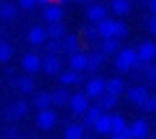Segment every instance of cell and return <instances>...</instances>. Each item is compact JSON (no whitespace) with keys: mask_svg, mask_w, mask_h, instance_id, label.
Here are the masks:
<instances>
[{"mask_svg":"<svg viewBox=\"0 0 156 139\" xmlns=\"http://www.w3.org/2000/svg\"><path fill=\"white\" fill-rule=\"evenodd\" d=\"M139 64H143V62H139V58H137V49H120L118 54H115V69L120 71V73H130L135 66H139Z\"/></svg>","mask_w":156,"mask_h":139,"instance_id":"6da1fadb","label":"cell"},{"mask_svg":"<svg viewBox=\"0 0 156 139\" xmlns=\"http://www.w3.org/2000/svg\"><path fill=\"white\" fill-rule=\"evenodd\" d=\"M58 124V113L47 107V109H39V116H37V126L41 130H51L54 126Z\"/></svg>","mask_w":156,"mask_h":139,"instance_id":"7a4b0ae2","label":"cell"},{"mask_svg":"<svg viewBox=\"0 0 156 139\" xmlns=\"http://www.w3.org/2000/svg\"><path fill=\"white\" fill-rule=\"evenodd\" d=\"M69 107H71L73 113L83 116V113L88 111V107H90V98H88V94H86V92H77V94H73V96L69 98Z\"/></svg>","mask_w":156,"mask_h":139,"instance_id":"3957f363","label":"cell"},{"mask_svg":"<svg viewBox=\"0 0 156 139\" xmlns=\"http://www.w3.org/2000/svg\"><path fill=\"white\" fill-rule=\"evenodd\" d=\"M105 90H107V81L103 77H90L86 81V94H88V98H98L101 94H105Z\"/></svg>","mask_w":156,"mask_h":139,"instance_id":"277c9868","label":"cell"},{"mask_svg":"<svg viewBox=\"0 0 156 139\" xmlns=\"http://www.w3.org/2000/svg\"><path fill=\"white\" fill-rule=\"evenodd\" d=\"M137 58H139V62H143V64L154 62V60H156V43H154V41H143V43L137 47Z\"/></svg>","mask_w":156,"mask_h":139,"instance_id":"5b68a950","label":"cell"},{"mask_svg":"<svg viewBox=\"0 0 156 139\" xmlns=\"http://www.w3.org/2000/svg\"><path fill=\"white\" fill-rule=\"evenodd\" d=\"M41 64H43V58L39 54H26L22 58V69L28 73V75H34L41 71Z\"/></svg>","mask_w":156,"mask_h":139,"instance_id":"8992f818","label":"cell"},{"mask_svg":"<svg viewBox=\"0 0 156 139\" xmlns=\"http://www.w3.org/2000/svg\"><path fill=\"white\" fill-rule=\"evenodd\" d=\"M60 69H62V62H60V58H58L56 54H47V58H43L41 71H43L45 75L54 77V75H58V73H60Z\"/></svg>","mask_w":156,"mask_h":139,"instance_id":"52a82bcc","label":"cell"},{"mask_svg":"<svg viewBox=\"0 0 156 139\" xmlns=\"http://www.w3.org/2000/svg\"><path fill=\"white\" fill-rule=\"evenodd\" d=\"M43 17H45L47 24H56V22H62L64 11H62V7H60L58 2H49V5H45V9H43Z\"/></svg>","mask_w":156,"mask_h":139,"instance_id":"ba28073f","label":"cell"},{"mask_svg":"<svg viewBox=\"0 0 156 139\" xmlns=\"http://www.w3.org/2000/svg\"><path fill=\"white\" fill-rule=\"evenodd\" d=\"M69 66L77 73H83L88 71V54H83L81 49L75 52V54H69Z\"/></svg>","mask_w":156,"mask_h":139,"instance_id":"9c48e42d","label":"cell"},{"mask_svg":"<svg viewBox=\"0 0 156 139\" xmlns=\"http://www.w3.org/2000/svg\"><path fill=\"white\" fill-rule=\"evenodd\" d=\"M81 49V43H79V37L77 34H64L60 39V52L64 54H75Z\"/></svg>","mask_w":156,"mask_h":139,"instance_id":"30bf717a","label":"cell"},{"mask_svg":"<svg viewBox=\"0 0 156 139\" xmlns=\"http://www.w3.org/2000/svg\"><path fill=\"white\" fill-rule=\"evenodd\" d=\"M147 96H150V92H147L145 86H133V88L128 90V101H130L133 105H137V107H143V103H145Z\"/></svg>","mask_w":156,"mask_h":139,"instance_id":"8fae6325","label":"cell"},{"mask_svg":"<svg viewBox=\"0 0 156 139\" xmlns=\"http://www.w3.org/2000/svg\"><path fill=\"white\" fill-rule=\"evenodd\" d=\"M128 128H130V137H133V139H147V137H150V126H147V122L141 120V118L135 120Z\"/></svg>","mask_w":156,"mask_h":139,"instance_id":"7c38bea8","label":"cell"},{"mask_svg":"<svg viewBox=\"0 0 156 139\" xmlns=\"http://www.w3.org/2000/svg\"><path fill=\"white\" fill-rule=\"evenodd\" d=\"M45 41H47V30L43 28V26H32L30 30H28V43L30 45H45Z\"/></svg>","mask_w":156,"mask_h":139,"instance_id":"4fadbf2b","label":"cell"},{"mask_svg":"<svg viewBox=\"0 0 156 139\" xmlns=\"http://www.w3.org/2000/svg\"><path fill=\"white\" fill-rule=\"evenodd\" d=\"M58 75H60V84H62V86L83 84V73H77V71H73V69H69V71H60Z\"/></svg>","mask_w":156,"mask_h":139,"instance_id":"5bb4252c","label":"cell"},{"mask_svg":"<svg viewBox=\"0 0 156 139\" xmlns=\"http://www.w3.org/2000/svg\"><path fill=\"white\" fill-rule=\"evenodd\" d=\"M86 15H88V22H90V24H98L101 20L107 17V7H105V5H92Z\"/></svg>","mask_w":156,"mask_h":139,"instance_id":"9a60e30c","label":"cell"},{"mask_svg":"<svg viewBox=\"0 0 156 139\" xmlns=\"http://www.w3.org/2000/svg\"><path fill=\"white\" fill-rule=\"evenodd\" d=\"M101 52H103L105 56L118 54V52H120V39H115V37H107V39H101Z\"/></svg>","mask_w":156,"mask_h":139,"instance_id":"2e32d148","label":"cell"},{"mask_svg":"<svg viewBox=\"0 0 156 139\" xmlns=\"http://www.w3.org/2000/svg\"><path fill=\"white\" fill-rule=\"evenodd\" d=\"M113 26H115V20H109V17H105V20H101V22L96 24V30H98V37H101V39H107V37H113Z\"/></svg>","mask_w":156,"mask_h":139,"instance_id":"e0dca14e","label":"cell"},{"mask_svg":"<svg viewBox=\"0 0 156 139\" xmlns=\"http://www.w3.org/2000/svg\"><path fill=\"white\" fill-rule=\"evenodd\" d=\"M69 98H71V94H69L66 86H64V88H58V90L51 92V105H56V107H64V105H69Z\"/></svg>","mask_w":156,"mask_h":139,"instance_id":"ac0fdd59","label":"cell"},{"mask_svg":"<svg viewBox=\"0 0 156 139\" xmlns=\"http://www.w3.org/2000/svg\"><path fill=\"white\" fill-rule=\"evenodd\" d=\"M94 130L98 135H111V116L109 113H103L96 122H94Z\"/></svg>","mask_w":156,"mask_h":139,"instance_id":"d6986e66","label":"cell"},{"mask_svg":"<svg viewBox=\"0 0 156 139\" xmlns=\"http://www.w3.org/2000/svg\"><path fill=\"white\" fill-rule=\"evenodd\" d=\"M105 111L98 107V105H94V107H88V111L83 113V126H94V122L103 116Z\"/></svg>","mask_w":156,"mask_h":139,"instance_id":"ffe728a7","label":"cell"},{"mask_svg":"<svg viewBox=\"0 0 156 139\" xmlns=\"http://www.w3.org/2000/svg\"><path fill=\"white\" fill-rule=\"evenodd\" d=\"M105 54L98 49V52H92L90 56H88V71H98L101 66H103V62H105Z\"/></svg>","mask_w":156,"mask_h":139,"instance_id":"44dd1931","label":"cell"},{"mask_svg":"<svg viewBox=\"0 0 156 139\" xmlns=\"http://www.w3.org/2000/svg\"><path fill=\"white\" fill-rule=\"evenodd\" d=\"M47 39H56V41H60L64 34H66V28L62 26V22H56V24H49L47 28Z\"/></svg>","mask_w":156,"mask_h":139,"instance_id":"7402d4cb","label":"cell"},{"mask_svg":"<svg viewBox=\"0 0 156 139\" xmlns=\"http://www.w3.org/2000/svg\"><path fill=\"white\" fill-rule=\"evenodd\" d=\"M124 79H120V77H113V79H109L107 81V90L105 92H109V94H113V96H120L122 92H124Z\"/></svg>","mask_w":156,"mask_h":139,"instance_id":"603a6c76","label":"cell"},{"mask_svg":"<svg viewBox=\"0 0 156 139\" xmlns=\"http://www.w3.org/2000/svg\"><path fill=\"white\" fill-rule=\"evenodd\" d=\"M115 105H118V96H113V94H109V92H105V94L98 96V107H101L103 111H109V109H113Z\"/></svg>","mask_w":156,"mask_h":139,"instance_id":"cb8c5ba5","label":"cell"},{"mask_svg":"<svg viewBox=\"0 0 156 139\" xmlns=\"http://www.w3.org/2000/svg\"><path fill=\"white\" fill-rule=\"evenodd\" d=\"M111 11L115 15H128L130 13V2L128 0H111Z\"/></svg>","mask_w":156,"mask_h":139,"instance_id":"d4e9b609","label":"cell"},{"mask_svg":"<svg viewBox=\"0 0 156 139\" xmlns=\"http://www.w3.org/2000/svg\"><path fill=\"white\" fill-rule=\"evenodd\" d=\"M15 84H17V88L22 90V94H32V92H34V79H32L30 75H26V77H20Z\"/></svg>","mask_w":156,"mask_h":139,"instance_id":"484cf974","label":"cell"},{"mask_svg":"<svg viewBox=\"0 0 156 139\" xmlns=\"http://www.w3.org/2000/svg\"><path fill=\"white\" fill-rule=\"evenodd\" d=\"M34 107L37 109L51 107V92H39V94H34Z\"/></svg>","mask_w":156,"mask_h":139,"instance_id":"4316f807","label":"cell"},{"mask_svg":"<svg viewBox=\"0 0 156 139\" xmlns=\"http://www.w3.org/2000/svg\"><path fill=\"white\" fill-rule=\"evenodd\" d=\"M17 9L11 5V2H0V20H5V22H11L15 17Z\"/></svg>","mask_w":156,"mask_h":139,"instance_id":"83f0119b","label":"cell"},{"mask_svg":"<svg viewBox=\"0 0 156 139\" xmlns=\"http://www.w3.org/2000/svg\"><path fill=\"white\" fill-rule=\"evenodd\" d=\"M64 139H83V126L79 124H69L64 128Z\"/></svg>","mask_w":156,"mask_h":139,"instance_id":"f1b7e54d","label":"cell"},{"mask_svg":"<svg viewBox=\"0 0 156 139\" xmlns=\"http://www.w3.org/2000/svg\"><path fill=\"white\" fill-rule=\"evenodd\" d=\"M83 39L88 41V43H98V30H96V24L92 26V24H88L86 28H83Z\"/></svg>","mask_w":156,"mask_h":139,"instance_id":"f546056e","label":"cell"},{"mask_svg":"<svg viewBox=\"0 0 156 139\" xmlns=\"http://www.w3.org/2000/svg\"><path fill=\"white\" fill-rule=\"evenodd\" d=\"M126 126H128V124H126L124 116H120V113L111 116V133H120V130H124Z\"/></svg>","mask_w":156,"mask_h":139,"instance_id":"4dcf8cb0","label":"cell"},{"mask_svg":"<svg viewBox=\"0 0 156 139\" xmlns=\"http://www.w3.org/2000/svg\"><path fill=\"white\" fill-rule=\"evenodd\" d=\"M13 58V45L11 43H0V62H9Z\"/></svg>","mask_w":156,"mask_h":139,"instance_id":"1f68e13d","label":"cell"},{"mask_svg":"<svg viewBox=\"0 0 156 139\" xmlns=\"http://www.w3.org/2000/svg\"><path fill=\"white\" fill-rule=\"evenodd\" d=\"M126 34H128V26H126L124 22H120V20H115V26H113V37L122 41V39H124Z\"/></svg>","mask_w":156,"mask_h":139,"instance_id":"d6a6232c","label":"cell"},{"mask_svg":"<svg viewBox=\"0 0 156 139\" xmlns=\"http://www.w3.org/2000/svg\"><path fill=\"white\" fill-rule=\"evenodd\" d=\"M143 75H145V79H147L152 86H156V64H154V62H150V64L143 69Z\"/></svg>","mask_w":156,"mask_h":139,"instance_id":"836d02e7","label":"cell"},{"mask_svg":"<svg viewBox=\"0 0 156 139\" xmlns=\"http://www.w3.org/2000/svg\"><path fill=\"white\" fill-rule=\"evenodd\" d=\"M43 47L47 49V54H58V52H60V41H56V39H47Z\"/></svg>","mask_w":156,"mask_h":139,"instance_id":"e575fe53","label":"cell"},{"mask_svg":"<svg viewBox=\"0 0 156 139\" xmlns=\"http://www.w3.org/2000/svg\"><path fill=\"white\" fill-rule=\"evenodd\" d=\"M143 109H145L147 113H156V94H150V96L145 98V103H143Z\"/></svg>","mask_w":156,"mask_h":139,"instance_id":"d590c367","label":"cell"},{"mask_svg":"<svg viewBox=\"0 0 156 139\" xmlns=\"http://www.w3.org/2000/svg\"><path fill=\"white\" fill-rule=\"evenodd\" d=\"M13 109H15L17 118H22V116H26V113H28V103H26V101H17V103L13 105Z\"/></svg>","mask_w":156,"mask_h":139,"instance_id":"8d00e7d4","label":"cell"},{"mask_svg":"<svg viewBox=\"0 0 156 139\" xmlns=\"http://www.w3.org/2000/svg\"><path fill=\"white\" fill-rule=\"evenodd\" d=\"M109 139H133V137H130V128L126 126V128H124V130H120V133H111V137H109Z\"/></svg>","mask_w":156,"mask_h":139,"instance_id":"74e56055","label":"cell"},{"mask_svg":"<svg viewBox=\"0 0 156 139\" xmlns=\"http://www.w3.org/2000/svg\"><path fill=\"white\" fill-rule=\"evenodd\" d=\"M20 7L26 9V11H30V9L37 7V0H20Z\"/></svg>","mask_w":156,"mask_h":139,"instance_id":"f35d334b","label":"cell"},{"mask_svg":"<svg viewBox=\"0 0 156 139\" xmlns=\"http://www.w3.org/2000/svg\"><path fill=\"white\" fill-rule=\"evenodd\" d=\"M5 116H7V120H11V122H15V120H20V118H17V113H15V109H13V105L5 109Z\"/></svg>","mask_w":156,"mask_h":139,"instance_id":"ab89813d","label":"cell"},{"mask_svg":"<svg viewBox=\"0 0 156 139\" xmlns=\"http://www.w3.org/2000/svg\"><path fill=\"white\" fill-rule=\"evenodd\" d=\"M147 30H150L152 37H156V15H152V17L147 20Z\"/></svg>","mask_w":156,"mask_h":139,"instance_id":"60d3db41","label":"cell"},{"mask_svg":"<svg viewBox=\"0 0 156 139\" xmlns=\"http://www.w3.org/2000/svg\"><path fill=\"white\" fill-rule=\"evenodd\" d=\"M147 7H150L152 15H156V0H150V2H147Z\"/></svg>","mask_w":156,"mask_h":139,"instance_id":"b9f144b4","label":"cell"},{"mask_svg":"<svg viewBox=\"0 0 156 139\" xmlns=\"http://www.w3.org/2000/svg\"><path fill=\"white\" fill-rule=\"evenodd\" d=\"M9 137L15 139V137H17V128H9Z\"/></svg>","mask_w":156,"mask_h":139,"instance_id":"7bdbcfd3","label":"cell"},{"mask_svg":"<svg viewBox=\"0 0 156 139\" xmlns=\"http://www.w3.org/2000/svg\"><path fill=\"white\" fill-rule=\"evenodd\" d=\"M49 2H54V0H37V5H43V7L49 5Z\"/></svg>","mask_w":156,"mask_h":139,"instance_id":"ee69618b","label":"cell"},{"mask_svg":"<svg viewBox=\"0 0 156 139\" xmlns=\"http://www.w3.org/2000/svg\"><path fill=\"white\" fill-rule=\"evenodd\" d=\"M54 2H58V5H64V2H71V0H54Z\"/></svg>","mask_w":156,"mask_h":139,"instance_id":"f6af8a7d","label":"cell"},{"mask_svg":"<svg viewBox=\"0 0 156 139\" xmlns=\"http://www.w3.org/2000/svg\"><path fill=\"white\" fill-rule=\"evenodd\" d=\"M75 2H86V0H75Z\"/></svg>","mask_w":156,"mask_h":139,"instance_id":"bcb514c9","label":"cell"},{"mask_svg":"<svg viewBox=\"0 0 156 139\" xmlns=\"http://www.w3.org/2000/svg\"><path fill=\"white\" fill-rule=\"evenodd\" d=\"M154 139H156V137H154Z\"/></svg>","mask_w":156,"mask_h":139,"instance_id":"7dc6e473","label":"cell"},{"mask_svg":"<svg viewBox=\"0 0 156 139\" xmlns=\"http://www.w3.org/2000/svg\"><path fill=\"white\" fill-rule=\"evenodd\" d=\"M83 139H86V137H83Z\"/></svg>","mask_w":156,"mask_h":139,"instance_id":"c3c4849f","label":"cell"}]
</instances>
